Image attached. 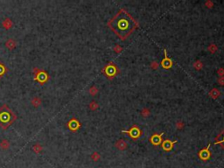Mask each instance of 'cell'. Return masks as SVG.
I'll use <instances>...</instances> for the list:
<instances>
[{"label":"cell","mask_w":224,"mask_h":168,"mask_svg":"<svg viewBox=\"0 0 224 168\" xmlns=\"http://www.w3.org/2000/svg\"><path fill=\"white\" fill-rule=\"evenodd\" d=\"M108 26L121 40H125L138 26V23L126 11L121 9L108 23Z\"/></svg>","instance_id":"cell-1"},{"label":"cell","mask_w":224,"mask_h":168,"mask_svg":"<svg viewBox=\"0 0 224 168\" xmlns=\"http://www.w3.org/2000/svg\"><path fill=\"white\" fill-rule=\"evenodd\" d=\"M122 133H127L132 139H138L141 136V131L137 125H133L129 131H122Z\"/></svg>","instance_id":"cell-2"},{"label":"cell","mask_w":224,"mask_h":168,"mask_svg":"<svg viewBox=\"0 0 224 168\" xmlns=\"http://www.w3.org/2000/svg\"><path fill=\"white\" fill-rule=\"evenodd\" d=\"M210 156H211V152H210V145H208L206 148L201 150L199 151V158H200L201 160L206 161L207 160Z\"/></svg>","instance_id":"cell-3"},{"label":"cell","mask_w":224,"mask_h":168,"mask_svg":"<svg viewBox=\"0 0 224 168\" xmlns=\"http://www.w3.org/2000/svg\"><path fill=\"white\" fill-rule=\"evenodd\" d=\"M164 53H165V58H164V60L161 61V66H162L163 68L169 69V68H172V66H173V62H172V60L168 58L165 49H164Z\"/></svg>","instance_id":"cell-4"},{"label":"cell","mask_w":224,"mask_h":168,"mask_svg":"<svg viewBox=\"0 0 224 168\" xmlns=\"http://www.w3.org/2000/svg\"><path fill=\"white\" fill-rule=\"evenodd\" d=\"M176 143H177V140L171 141V140H169V139H166L162 143V149L165 151H170L173 149L174 144H176Z\"/></svg>","instance_id":"cell-5"},{"label":"cell","mask_w":224,"mask_h":168,"mask_svg":"<svg viewBox=\"0 0 224 168\" xmlns=\"http://www.w3.org/2000/svg\"><path fill=\"white\" fill-rule=\"evenodd\" d=\"M163 132L160 134H154L152 135V137L150 138V141H151V143L153 145H155V146H157V145H160L161 142H162V136H163Z\"/></svg>","instance_id":"cell-6"},{"label":"cell","mask_w":224,"mask_h":168,"mask_svg":"<svg viewBox=\"0 0 224 168\" xmlns=\"http://www.w3.org/2000/svg\"><path fill=\"white\" fill-rule=\"evenodd\" d=\"M104 72L108 76H114L116 74V68L114 65L110 64L104 68Z\"/></svg>","instance_id":"cell-7"},{"label":"cell","mask_w":224,"mask_h":168,"mask_svg":"<svg viewBox=\"0 0 224 168\" xmlns=\"http://www.w3.org/2000/svg\"><path fill=\"white\" fill-rule=\"evenodd\" d=\"M215 145H221V146L224 149V130L215 137Z\"/></svg>","instance_id":"cell-8"},{"label":"cell","mask_w":224,"mask_h":168,"mask_svg":"<svg viewBox=\"0 0 224 168\" xmlns=\"http://www.w3.org/2000/svg\"><path fill=\"white\" fill-rule=\"evenodd\" d=\"M5 46L9 49V50H13L16 46H17V41L14 39H9L5 42Z\"/></svg>","instance_id":"cell-9"},{"label":"cell","mask_w":224,"mask_h":168,"mask_svg":"<svg viewBox=\"0 0 224 168\" xmlns=\"http://www.w3.org/2000/svg\"><path fill=\"white\" fill-rule=\"evenodd\" d=\"M31 104L34 107V108H39V107L42 104V100L39 97V96H34V97H32V99L31 100Z\"/></svg>","instance_id":"cell-10"},{"label":"cell","mask_w":224,"mask_h":168,"mask_svg":"<svg viewBox=\"0 0 224 168\" xmlns=\"http://www.w3.org/2000/svg\"><path fill=\"white\" fill-rule=\"evenodd\" d=\"M2 26H3V27H4V29L9 30V29H11V28L12 27V26H13V22L12 21V19H11V18H5L4 21H3Z\"/></svg>","instance_id":"cell-11"},{"label":"cell","mask_w":224,"mask_h":168,"mask_svg":"<svg viewBox=\"0 0 224 168\" xmlns=\"http://www.w3.org/2000/svg\"><path fill=\"white\" fill-rule=\"evenodd\" d=\"M11 147V143L9 140L7 139H2L1 142H0V149L6 151Z\"/></svg>","instance_id":"cell-12"},{"label":"cell","mask_w":224,"mask_h":168,"mask_svg":"<svg viewBox=\"0 0 224 168\" xmlns=\"http://www.w3.org/2000/svg\"><path fill=\"white\" fill-rule=\"evenodd\" d=\"M32 151L36 154H40L43 151V147L40 143H36L35 145H32Z\"/></svg>","instance_id":"cell-13"},{"label":"cell","mask_w":224,"mask_h":168,"mask_svg":"<svg viewBox=\"0 0 224 168\" xmlns=\"http://www.w3.org/2000/svg\"><path fill=\"white\" fill-rule=\"evenodd\" d=\"M116 146L120 150H124L125 148L127 147V145H126V143H125V142L122 141V140H120L119 142L116 143Z\"/></svg>","instance_id":"cell-14"},{"label":"cell","mask_w":224,"mask_h":168,"mask_svg":"<svg viewBox=\"0 0 224 168\" xmlns=\"http://www.w3.org/2000/svg\"><path fill=\"white\" fill-rule=\"evenodd\" d=\"M97 108H98V104L95 102H91L89 103V109H92V111H95Z\"/></svg>","instance_id":"cell-15"},{"label":"cell","mask_w":224,"mask_h":168,"mask_svg":"<svg viewBox=\"0 0 224 168\" xmlns=\"http://www.w3.org/2000/svg\"><path fill=\"white\" fill-rule=\"evenodd\" d=\"M98 92V89H97V88L96 87H95V86H93V87H91L89 89V94L90 95H95V94H96Z\"/></svg>","instance_id":"cell-16"},{"label":"cell","mask_w":224,"mask_h":168,"mask_svg":"<svg viewBox=\"0 0 224 168\" xmlns=\"http://www.w3.org/2000/svg\"><path fill=\"white\" fill-rule=\"evenodd\" d=\"M91 159H93V160L94 161H97L98 159H100V155H99V153H97V152H94L91 155Z\"/></svg>","instance_id":"cell-17"}]
</instances>
